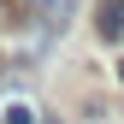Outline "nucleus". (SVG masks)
I'll return each mask as SVG.
<instances>
[{"label":"nucleus","mask_w":124,"mask_h":124,"mask_svg":"<svg viewBox=\"0 0 124 124\" xmlns=\"http://www.w3.org/2000/svg\"><path fill=\"white\" fill-rule=\"evenodd\" d=\"M118 83H124V65H118Z\"/></svg>","instance_id":"nucleus-4"},{"label":"nucleus","mask_w":124,"mask_h":124,"mask_svg":"<svg viewBox=\"0 0 124 124\" xmlns=\"http://www.w3.org/2000/svg\"><path fill=\"white\" fill-rule=\"evenodd\" d=\"M47 124H53V118H47Z\"/></svg>","instance_id":"nucleus-5"},{"label":"nucleus","mask_w":124,"mask_h":124,"mask_svg":"<svg viewBox=\"0 0 124 124\" xmlns=\"http://www.w3.org/2000/svg\"><path fill=\"white\" fill-rule=\"evenodd\" d=\"M95 30H101V41H124V0H106L101 18H95Z\"/></svg>","instance_id":"nucleus-2"},{"label":"nucleus","mask_w":124,"mask_h":124,"mask_svg":"<svg viewBox=\"0 0 124 124\" xmlns=\"http://www.w3.org/2000/svg\"><path fill=\"white\" fill-rule=\"evenodd\" d=\"M24 6L36 12V18L47 24V30H65V24H71V6H77V0H24Z\"/></svg>","instance_id":"nucleus-1"},{"label":"nucleus","mask_w":124,"mask_h":124,"mask_svg":"<svg viewBox=\"0 0 124 124\" xmlns=\"http://www.w3.org/2000/svg\"><path fill=\"white\" fill-rule=\"evenodd\" d=\"M6 124H36V112H30L24 101H12V106H6Z\"/></svg>","instance_id":"nucleus-3"}]
</instances>
